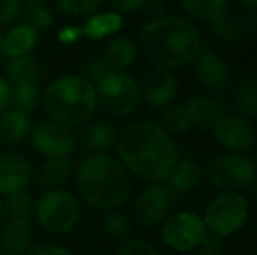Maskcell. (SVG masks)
I'll use <instances>...</instances> for the list:
<instances>
[{"label":"cell","mask_w":257,"mask_h":255,"mask_svg":"<svg viewBox=\"0 0 257 255\" xmlns=\"http://www.w3.org/2000/svg\"><path fill=\"white\" fill-rule=\"evenodd\" d=\"M115 149L128 173L147 182H165L179 161V149L172 136L153 121L128 124Z\"/></svg>","instance_id":"6da1fadb"},{"label":"cell","mask_w":257,"mask_h":255,"mask_svg":"<svg viewBox=\"0 0 257 255\" xmlns=\"http://www.w3.org/2000/svg\"><path fill=\"white\" fill-rule=\"evenodd\" d=\"M137 46L151 65L168 70L187 67L203 49L196 25L177 14H165L147 21L139 30Z\"/></svg>","instance_id":"7a4b0ae2"},{"label":"cell","mask_w":257,"mask_h":255,"mask_svg":"<svg viewBox=\"0 0 257 255\" xmlns=\"http://www.w3.org/2000/svg\"><path fill=\"white\" fill-rule=\"evenodd\" d=\"M74 178L79 196L95 210L121 208L132 196V177L110 154H88L75 166Z\"/></svg>","instance_id":"3957f363"},{"label":"cell","mask_w":257,"mask_h":255,"mask_svg":"<svg viewBox=\"0 0 257 255\" xmlns=\"http://www.w3.org/2000/svg\"><path fill=\"white\" fill-rule=\"evenodd\" d=\"M41 103L48 119L68 128L89 123L98 110L96 89L82 75H61L44 88Z\"/></svg>","instance_id":"277c9868"},{"label":"cell","mask_w":257,"mask_h":255,"mask_svg":"<svg viewBox=\"0 0 257 255\" xmlns=\"http://www.w3.org/2000/svg\"><path fill=\"white\" fill-rule=\"evenodd\" d=\"M34 218L44 231L65 234L77 227L81 220V203L67 189H49L35 201Z\"/></svg>","instance_id":"5b68a950"},{"label":"cell","mask_w":257,"mask_h":255,"mask_svg":"<svg viewBox=\"0 0 257 255\" xmlns=\"http://www.w3.org/2000/svg\"><path fill=\"white\" fill-rule=\"evenodd\" d=\"M98 107L112 117H126L139 109V81L126 70H110L95 84Z\"/></svg>","instance_id":"8992f818"},{"label":"cell","mask_w":257,"mask_h":255,"mask_svg":"<svg viewBox=\"0 0 257 255\" xmlns=\"http://www.w3.org/2000/svg\"><path fill=\"white\" fill-rule=\"evenodd\" d=\"M248 217V201L240 192L227 191L217 194L205 206L203 222L206 231L226 238L238 232Z\"/></svg>","instance_id":"52a82bcc"},{"label":"cell","mask_w":257,"mask_h":255,"mask_svg":"<svg viewBox=\"0 0 257 255\" xmlns=\"http://www.w3.org/2000/svg\"><path fill=\"white\" fill-rule=\"evenodd\" d=\"M255 177L257 170L250 156L238 152H226L222 156H217L205 170L206 182L213 189L222 192H236L240 189L250 187Z\"/></svg>","instance_id":"ba28073f"},{"label":"cell","mask_w":257,"mask_h":255,"mask_svg":"<svg viewBox=\"0 0 257 255\" xmlns=\"http://www.w3.org/2000/svg\"><path fill=\"white\" fill-rule=\"evenodd\" d=\"M206 232L208 231H206L203 217L191 211H180L165 220L161 238L170 250L184 253L196 248Z\"/></svg>","instance_id":"9c48e42d"},{"label":"cell","mask_w":257,"mask_h":255,"mask_svg":"<svg viewBox=\"0 0 257 255\" xmlns=\"http://www.w3.org/2000/svg\"><path fill=\"white\" fill-rule=\"evenodd\" d=\"M30 140L42 157H70L77 149V136L72 128L53 119L41 121L32 126Z\"/></svg>","instance_id":"30bf717a"},{"label":"cell","mask_w":257,"mask_h":255,"mask_svg":"<svg viewBox=\"0 0 257 255\" xmlns=\"http://www.w3.org/2000/svg\"><path fill=\"white\" fill-rule=\"evenodd\" d=\"M217 143L227 152L247 154L254 147L257 133L250 121L240 114H224L212 129Z\"/></svg>","instance_id":"8fae6325"},{"label":"cell","mask_w":257,"mask_h":255,"mask_svg":"<svg viewBox=\"0 0 257 255\" xmlns=\"http://www.w3.org/2000/svg\"><path fill=\"white\" fill-rule=\"evenodd\" d=\"M140 98L147 105L154 109H163V107L173 103L179 93V81L173 70L163 67H151L144 72L142 79L139 82Z\"/></svg>","instance_id":"7c38bea8"},{"label":"cell","mask_w":257,"mask_h":255,"mask_svg":"<svg viewBox=\"0 0 257 255\" xmlns=\"http://www.w3.org/2000/svg\"><path fill=\"white\" fill-rule=\"evenodd\" d=\"M170 199L172 194L163 182H151L144 187L133 203V213L139 224L144 227H156L161 224L168 213Z\"/></svg>","instance_id":"4fadbf2b"},{"label":"cell","mask_w":257,"mask_h":255,"mask_svg":"<svg viewBox=\"0 0 257 255\" xmlns=\"http://www.w3.org/2000/svg\"><path fill=\"white\" fill-rule=\"evenodd\" d=\"M212 34L224 44H240L257 34V14L254 11H227V14L212 25Z\"/></svg>","instance_id":"5bb4252c"},{"label":"cell","mask_w":257,"mask_h":255,"mask_svg":"<svg viewBox=\"0 0 257 255\" xmlns=\"http://www.w3.org/2000/svg\"><path fill=\"white\" fill-rule=\"evenodd\" d=\"M196 79L201 86L212 95L224 93L231 84L229 67L224 62V58L215 53L213 49H201L200 55L196 56Z\"/></svg>","instance_id":"9a60e30c"},{"label":"cell","mask_w":257,"mask_h":255,"mask_svg":"<svg viewBox=\"0 0 257 255\" xmlns=\"http://www.w3.org/2000/svg\"><path fill=\"white\" fill-rule=\"evenodd\" d=\"M34 175L32 163L20 152H6L0 156V196L23 191Z\"/></svg>","instance_id":"2e32d148"},{"label":"cell","mask_w":257,"mask_h":255,"mask_svg":"<svg viewBox=\"0 0 257 255\" xmlns=\"http://www.w3.org/2000/svg\"><path fill=\"white\" fill-rule=\"evenodd\" d=\"M186 110L189 114L191 126L198 131H212L217 121L226 114V105L217 95L212 93H200L187 100Z\"/></svg>","instance_id":"e0dca14e"},{"label":"cell","mask_w":257,"mask_h":255,"mask_svg":"<svg viewBox=\"0 0 257 255\" xmlns=\"http://www.w3.org/2000/svg\"><path fill=\"white\" fill-rule=\"evenodd\" d=\"M119 135L121 131L114 123L107 119L96 121L82 131V135L77 138V147L88 154H108L117 147Z\"/></svg>","instance_id":"ac0fdd59"},{"label":"cell","mask_w":257,"mask_h":255,"mask_svg":"<svg viewBox=\"0 0 257 255\" xmlns=\"http://www.w3.org/2000/svg\"><path fill=\"white\" fill-rule=\"evenodd\" d=\"M75 173V164L70 157H44L34 171L35 182L46 191L65 187Z\"/></svg>","instance_id":"d6986e66"},{"label":"cell","mask_w":257,"mask_h":255,"mask_svg":"<svg viewBox=\"0 0 257 255\" xmlns=\"http://www.w3.org/2000/svg\"><path fill=\"white\" fill-rule=\"evenodd\" d=\"M34 246L30 220H7L0 229V250L4 255H25Z\"/></svg>","instance_id":"ffe728a7"},{"label":"cell","mask_w":257,"mask_h":255,"mask_svg":"<svg viewBox=\"0 0 257 255\" xmlns=\"http://www.w3.org/2000/svg\"><path fill=\"white\" fill-rule=\"evenodd\" d=\"M203 178L205 170L196 159H179L166 178V187L170 194H186L196 189Z\"/></svg>","instance_id":"44dd1931"},{"label":"cell","mask_w":257,"mask_h":255,"mask_svg":"<svg viewBox=\"0 0 257 255\" xmlns=\"http://www.w3.org/2000/svg\"><path fill=\"white\" fill-rule=\"evenodd\" d=\"M30 114L20 112L16 109H11V107L0 112V143L2 145H21L30 136Z\"/></svg>","instance_id":"7402d4cb"},{"label":"cell","mask_w":257,"mask_h":255,"mask_svg":"<svg viewBox=\"0 0 257 255\" xmlns=\"http://www.w3.org/2000/svg\"><path fill=\"white\" fill-rule=\"evenodd\" d=\"M139 46L137 41L126 35H117L110 39L103 48V60L110 70H128L139 58Z\"/></svg>","instance_id":"603a6c76"},{"label":"cell","mask_w":257,"mask_h":255,"mask_svg":"<svg viewBox=\"0 0 257 255\" xmlns=\"http://www.w3.org/2000/svg\"><path fill=\"white\" fill-rule=\"evenodd\" d=\"M180 7L187 20L212 27L227 14L229 0H180Z\"/></svg>","instance_id":"cb8c5ba5"},{"label":"cell","mask_w":257,"mask_h":255,"mask_svg":"<svg viewBox=\"0 0 257 255\" xmlns=\"http://www.w3.org/2000/svg\"><path fill=\"white\" fill-rule=\"evenodd\" d=\"M39 42V32L27 27L23 23H18L9 28L7 34H4V55L6 60L18 58V56L32 55Z\"/></svg>","instance_id":"d4e9b609"},{"label":"cell","mask_w":257,"mask_h":255,"mask_svg":"<svg viewBox=\"0 0 257 255\" xmlns=\"http://www.w3.org/2000/svg\"><path fill=\"white\" fill-rule=\"evenodd\" d=\"M41 63L34 55L18 56V58H9L6 63V74L4 77L7 79L11 86L18 84H34L41 79Z\"/></svg>","instance_id":"484cf974"},{"label":"cell","mask_w":257,"mask_h":255,"mask_svg":"<svg viewBox=\"0 0 257 255\" xmlns=\"http://www.w3.org/2000/svg\"><path fill=\"white\" fill-rule=\"evenodd\" d=\"M122 27V16L114 11L107 13H95L88 16L86 23L81 27L82 37H88L91 41H103L107 37L115 35Z\"/></svg>","instance_id":"4316f807"},{"label":"cell","mask_w":257,"mask_h":255,"mask_svg":"<svg viewBox=\"0 0 257 255\" xmlns=\"http://www.w3.org/2000/svg\"><path fill=\"white\" fill-rule=\"evenodd\" d=\"M2 206L7 220H32L35 213V199L27 189L4 196Z\"/></svg>","instance_id":"83f0119b"},{"label":"cell","mask_w":257,"mask_h":255,"mask_svg":"<svg viewBox=\"0 0 257 255\" xmlns=\"http://www.w3.org/2000/svg\"><path fill=\"white\" fill-rule=\"evenodd\" d=\"M158 121V124L168 135H184L193 128L186 105H179V103H170V105L159 109Z\"/></svg>","instance_id":"f1b7e54d"},{"label":"cell","mask_w":257,"mask_h":255,"mask_svg":"<svg viewBox=\"0 0 257 255\" xmlns=\"http://www.w3.org/2000/svg\"><path fill=\"white\" fill-rule=\"evenodd\" d=\"M233 105L243 117H257V75L243 79L234 89Z\"/></svg>","instance_id":"f546056e"},{"label":"cell","mask_w":257,"mask_h":255,"mask_svg":"<svg viewBox=\"0 0 257 255\" xmlns=\"http://www.w3.org/2000/svg\"><path fill=\"white\" fill-rule=\"evenodd\" d=\"M41 95H42V91H41V88H39V82L11 86L9 107L11 109L20 110V112L30 114V112H34L39 103H41Z\"/></svg>","instance_id":"4dcf8cb0"},{"label":"cell","mask_w":257,"mask_h":255,"mask_svg":"<svg viewBox=\"0 0 257 255\" xmlns=\"http://www.w3.org/2000/svg\"><path fill=\"white\" fill-rule=\"evenodd\" d=\"M20 21L41 34L53 27L54 13L46 4H28V6H21Z\"/></svg>","instance_id":"1f68e13d"},{"label":"cell","mask_w":257,"mask_h":255,"mask_svg":"<svg viewBox=\"0 0 257 255\" xmlns=\"http://www.w3.org/2000/svg\"><path fill=\"white\" fill-rule=\"evenodd\" d=\"M102 227L107 236L112 239H126L132 232V222L130 217L121 210V208H114V210H107L102 218Z\"/></svg>","instance_id":"d6a6232c"},{"label":"cell","mask_w":257,"mask_h":255,"mask_svg":"<svg viewBox=\"0 0 257 255\" xmlns=\"http://www.w3.org/2000/svg\"><path fill=\"white\" fill-rule=\"evenodd\" d=\"M102 4L103 0H54V6L68 16H91Z\"/></svg>","instance_id":"836d02e7"},{"label":"cell","mask_w":257,"mask_h":255,"mask_svg":"<svg viewBox=\"0 0 257 255\" xmlns=\"http://www.w3.org/2000/svg\"><path fill=\"white\" fill-rule=\"evenodd\" d=\"M117 255H159V252L144 238H126L117 246Z\"/></svg>","instance_id":"e575fe53"},{"label":"cell","mask_w":257,"mask_h":255,"mask_svg":"<svg viewBox=\"0 0 257 255\" xmlns=\"http://www.w3.org/2000/svg\"><path fill=\"white\" fill-rule=\"evenodd\" d=\"M84 74H82V77L88 79L89 82H91L93 86L96 84V82H100L105 75L110 72V68H108V65L105 63L103 56L102 55H95L91 56V58L88 60V62L84 63Z\"/></svg>","instance_id":"d590c367"},{"label":"cell","mask_w":257,"mask_h":255,"mask_svg":"<svg viewBox=\"0 0 257 255\" xmlns=\"http://www.w3.org/2000/svg\"><path fill=\"white\" fill-rule=\"evenodd\" d=\"M198 255H224L226 245H224V238L213 234V232H206L200 245L196 246Z\"/></svg>","instance_id":"8d00e7d4"},{"label":"cell","mask_w":257,"mask_h":255,"mask_svg":"<svg viewBox=\"0 0 257 255\" xmlns=\"http://www.w3.org/2000/svg\"><path fill=\"white\" fill-rule=\"evenodd\" d=\"M21 4L18 0H0V27L16 23L20 20Z\"/></svg>","instance_id":"74e56055"},{"label":"cell","mask_w":257,"mask_h":255,"mask_svg":"<svg viewBox=\"0 0 257 255\" xmlns=\"http://www.w3.org/2000/svg\"><path fill=\"white\" fill-rule=\"evenodd\" d=\"M103 2H107L108 7H110L114 13L133 14V13H139V11L142 9L146 0H103Z\"/></svg>","instance_id":"f35d334b"},{"label":"cell","mask_w":257,"mask_h":255,"mask_svg":"<svg viewBox=\"0 0 257 255\" xmlns=\"http://www.w3.org/2000/svg\"><path fill=\"white\" fill-rule=\"evenodd\" d=\"M25 255H72L65 246L58 245V243H41V245L32 246Z\"/></svg>","instance_id":"ab89813d"},{"label":"cell","mask_w":257,"mask_h":255,"mask_svg":"<svg viewBox=\"0 0 257 255\" xmlns=\"http://www.w3.org/2000/svg\"><path fill=\"white\" fill-rule=\"evenodd\" d=\"M140 11H144V14L149 20H156V18H161L166 14V4L165 0H146Z\"/></svg>","instance_id":"60d3db41"},{"label":"cell","mask_w":257,"mask_h":255,"mask_svg":"<svg viewBox=\"0 0 257 255\" xmlns=\"http://www.w3.org/2000/svg\"><path fill=\"white\" fill-rule=\"evenodd\" d=\"M81 37H82L81 27H75V25H67V27H63L58 32V41L65 46L74 44V42H77Z\"/></svg>","instance_id":"b9f144b4"},{"label":"cell","mask_w":257,"mask_h":255,"mask_svg":"<svg viewBox=\"0 0 257 255\" xmlns=\"http://www.w3.org/2000/svg\"><path fill=\"white\" fill-rule=\"evenodd\" d=\"M9 100H11V84L0 74V112H4L9 107Z\"/></svg>","instance_id":"7bdbcfd3"},{"label":"cell","mask_w":257,"mask_h":255,"mask_svg":"<svg viewBox=\"0 0 257 255\" xmlns=\"http://www.w3.org/2000/svg\"><path fill=\"white\" fill-rule=\"evenodd\" d=\"M240 4L241 9H248V11H255L257 9V0H236Z\"/></svg>","instance_id":"ee69618b"},{"label":"cell","mask_w":257,"mask_h":255,"mask_svg":"<svg viewBox=\"0 0 257 255\" xmlns=\"http://www.w3.org/2000/svg\"><path fill=\"white\" fill-rule=\"evenodd\" d=\"M4 34L0 32V67H2L4 63H6V55H4Z\"/></svg>","instance_id":"f6af8a7d"},{"label":"cell","mask_w":257,"mask_h":255,"mask_svg":"<svg viewBox=\"0 0 257 255\" xmlns=\"http://www.w3.org/2000/svg\"><path fill=\"white\" fill-rule=\"evenodd\" d=\"M21 6H28V4H46L48 0H18Z\"/></svg>","instance_id":"bcb514c9"},{"label":"cell","mask_w":257,"mask_h":255,"mask_svg":"<svg viewBox=\"0 0 257 255\" xmlns=\"http://www.w3.org/2000/svg\"><path fill=\"white\" fill-rule=\"evenodd\" d=\"M248 189H250V192H252V197L257 201V177H255V180L250 184V187H248Z\"/></svg>","instance_id":"7dc6e473"},{"label":"cell","mask_w":257,"mask_h":255,"mask_svg":"<svg viewBox=\"0 0 257 255\" xmlns=\"http://www.w3.org/2000/svg\"><path fill=\"white\" fill-rule=\"evenodd\" d=\"M250 159H252V163H254V166H255V170H257V149H255L254 156H250Z\"/></svg>","instance_id":"c3c4849f"},{"label":"cell","mask_w":257,"mask_h":255,"mask_svg":"<svg viewBox=\"0 0 257 255\" xmlns=\"http://www.w3.org/2000/svg\"><path fill=\"white\" fill-rule=\"evenodd\" d=\"M4 218V206H2V197H0V222Z\"/></svg>","instance_id":"681fc988"},{"label":"cell","mask_w":257,"mask_h":255,"mask_svg":"<svg viewBox=\"0 0 257 255\" xmlns=\"http://www.w3.org/2000/svg\"><path fill=\"white\" fill-rule=\"evenodd\" d=\"M81 255H96V253H91V252H88V253H81Z\"/></svg>","instance_id":"f907efd6"},{"label":"cell","mask_w":257,"mask_h":255,"mask_svg":"<svg viewBox=\"0 0 257 255\" xmlns=\"http://www.w3.org/2000/svg\"><path fill=\"white\" fill-rule=\"evenodd\" d=\"M0 255H4V253H2V250H0Z\"/></svg>","instance_id":"816d5d0a"}]
</instances>
